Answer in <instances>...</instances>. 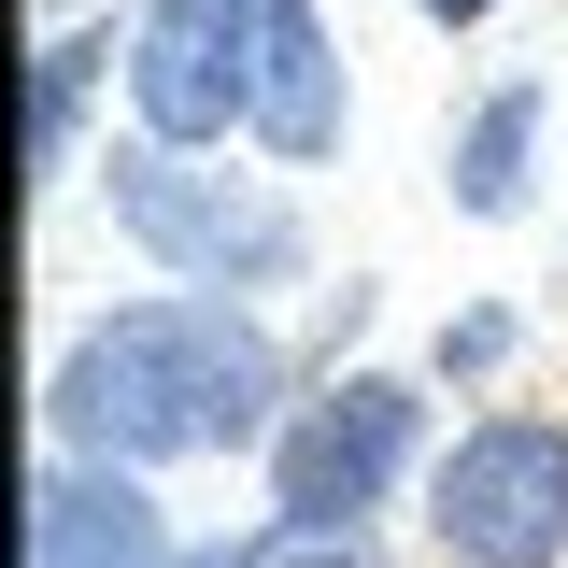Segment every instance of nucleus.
<instances>
[{
    "label": "nucleus",
    "mask_w": 568,
    "mask_h": 568,
    "mask_svg": "<svg viewBox=\"0 0 568 568\" xmlns=\"http://www.w3.org/2000/svg\"><path fill=\"white\" fill-rule=\"evenodd\" d=\"M426 540L440 568H568V426L484 413L426 469Z\"/></svg>",
    "instance_id": "2"
},
{
    "label": "nucleus",
    "mask_w": 568,
    "mask_h": 568,
    "mask_svg": "<svg viewBox=\"0 0 568 568\" xmlns=\"http://www.w3.org/2000/svg\"><path fill=\"white\" fill-rule=\"evenodd\" d=\"M284 398V355L227 313V298H142L114 327H85L43 384L71 455H114V469H156V455H242Z\"/></svg>",
    "instance_id": "1"
},
{
    "label": "nucleus",
    "mask_w": 568,
    "mask_h": 568,
    "mask_svg": "<svg viewBox=\"0 0 568 568\" xmlns=\"http://www.w3.org/2000/svg\"><path fill=\"white\" fill-rule=\"evenodd\" d=\"M29 568H171V540H156L142 484L100 455V469H43V497H29Z\"/></svg>",
    "instance_id": "6"
},
{
    "label": "nucleus",
    "mask_w": 568,
    "mask_h": 568,
    "mask_svg": "<svg viewBox=\"0 0 568 568\" xmlns=\"http://www.w3.org/2000/svg\"><path fill=\"white\" fill-rule=\"evenodd\" d=\"M256 142L271 156H327L342 142V58H327L313 0H271V29H256Z\"/></svg>",
    "instance_id": "7"
},
{
    "label": "nucleus",
    "mask_w": 568,
    "mask_h": 568,
    "mask_svg": "<svg viewBox=\"0 0 568 568\" xmlns=\"http://www.w3.org/2000/svg\"><path fill=\"white\" fill-rule=\"evenodd\" d=\"M426 14H440V29H484V14H497V0H426Z\"/></svg>",
    "instance_id": "11"
},
{
    "label": "nucleus",
    "mask_w": 568,
    "mask_h": 568,
    "mask_svg": "<svg viewBox=\"0 0 568 568\" xmlns=\"http://www.w3.org/2000/svg\"><path fill=\"white\" fill-rule=\"evenodd\" d=\"M526 142H540V85H497L484 114H469V142H455V200L511 213V200H526Z\"/></svg>",
    "instance_id": "8"
},
{
    "label": "nucleus",
    "mask_w": 568,
    "mask_h": 568,
    "mask_svg": "<svg viewBox=\"0 0 568 568\" xmlns=\"http://www.w3.org/2000/svg\"><path fill=\"white\" fill-rule=\"evenodd\" d=\"M100 58H114V29H58V43H43V85H29V156H43V171H71V129H85Z\"/></svg>",
    "instance_id": "9"
},
{
    "label": "nucleus",
    "mask_w": 568,
    "mask_h": 568,
    "mask_svg": "<svg viewBox=\"0 0 568 568\" xmlns=\"http://www.w3.org/2000/svg\"><path fill=\"white\" fill-rule=\"evenodd\" d=\"M200 568H271V540H227V555H200Z\"/></svg>",
    "instance_id": "12"
},
{
    "label": "nucleus",
    "mask_w": 568,
    "mask_h": 568,
    "mask_svg": "<svg viewBox=\"0 0 568 568\" xmlns=\"http://www.w3.org/2000/svg\"><path fill=\"white\" fill-rule=\"evenodd\" d=\"M271 568H384L369 526H271Z\"/></svg>",
    "instance_id": "10"
},
{
    "label": "nucleus",
    "mask_w": 568,
    "mask_h": 568,
    "mask_svg": "<svg viewBox=\"0 0 568 568\" xmlns=\"http://www.w3.org/2000/svg\"><path fill=\"white\" fill-rule=\"evenodd\" d=\"M256 29L271 0H156L129 43V100L156 142H227L256 129Z\"/></svg>",
    "instance_id": "4"
},
{
    "label": "nucleus",
    "mask_w": 568,
    "mask_h": 568,
    "mask_svg": "<svg viewBox=\"0 0 568 568\" xmlns=\"http://www.w3.org/2000/svg\"><path fill=\"white\" fill-rule=\"evenodd\" d=\"M114 227H129L142 256H171L185 284H284L298 271V213L256 200V185L185 171V142H156V129L114 156Z\"/></svg>",
    "instance_id": "3"
},
{
    "label": "nucleus",
    "mask_w": 568,
    "mask_h": 568,
    "mask_svg": "<svg viewBox=\"0 0 568 568\" xmlns=\"http://www.w3.org/2000/svg\"><path fill=\"white\" fill-rule=\"evenodd\" d=\"M398 469H413V384L398 369H355L342 398H313V413L284 426V455H271L284 526H355Z\"/></svg>",
    "instance_id": "5"
}]
</instances>
